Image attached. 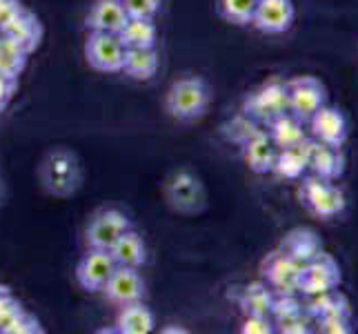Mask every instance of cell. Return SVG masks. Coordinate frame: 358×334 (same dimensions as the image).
Here are the masks:
<instances>
[{
    "label": "cell",
    "instance_id": "cell-1",
    "mask_svg": "<svg viewBox=\"0 0 358 334\" xmlns=\"http://www.w3.org/2000/svg\"><path fill=\"white\" fill-rule=\"evenodd\" d=\"M212 105V88L201 76H182L165 94V111L180 123L199 120Z\"/></svg>",
    "mask_w": 358,
    "mask_h": 334
},
{
    "label": "cell",
    "instance_id": "cell-2",
    "mask_svg": "<svg viewBox=\"0 0 358 334\" xmlns=\"http://www.w3.org/2000/svg\"><path fill=\"white\" fill-rule=\"evenodd\" d=\"M299 199L307 212L323 221L341 216L345 212V205H348L343 190L334 185V181L318 179L314 174L301 179Z\"/></svg>",
    "mask_w": 358,
    "mask_h": 334
},
{
    "label": "cell",
    "instance_id": "cell-3",
    "mask_svg": "<svg viewBox=\"0 0 358 334\" xmlns=\"http://www.w3.org/2000/svg\"><path fill=\"white\" fill-rule=\"evenodd\" d=\"M83 172L78 158L67 150H56L52 152L41 167V183L43 188L58 199L71 196L80 188Z\"/></svg>",
    "mask_w": 358,
    "mask_h": 334
},
{
    "label": "cell",
    "instance_id": "cell-4",
    "mask_svg": "<svg viewBox=\"0 0 358 334\" xmlns=\"http://www.w3.org/2000/svg\"><path fill=\"white\" fill-rule=\"evenodd\" d=\"M341 279L338 261L323 250L312 261L301 265L299 279H296V292H301V296H314L327 290H336L341 286Z\"/></svg>",
    "mask_w": 358,
    "mask_h": 334
},
{
    "label": "cell",
    "instance_id": "cell-5",
    "mask_svg": "<svg viewBox=\"0 0 358 334\" xmlns=\"http://www.w3.org/2000/svg\"><path fill=\"white\" fill-rule=\"evenodd\" d=\"M243 111L247 118H252L254 123H265V125H269L271 120H276L282 114H289L287 83L269 81L261 85L254 94L247 96Z\"/></svg>",
    "mask_w": 358,
    "mask_h": 334
},
{
    "label": "cell",
    "instance_id": "cell-6",
    "mask_svg": "<svg viewBox=\"0 0 358 334\" xmlns=\"http://www.w3.org/2000/svg\"><path fill=\"white\" fill-rule=\"evenodd\" d=\"M167 205L178 214H199L207 205V192L192 172H174L165 183Z\"/></svg>",
    "mask_w": 358,
    "mask_h": 334
},
{
    "label": "cell",
    "instance_id": "cell-7",
    "mask_svg": "<svg viewBox=\"0 0 358 334\" xmlns=\"http://www.w3.org/2000/svg\"><path fill=\"white\" fill-rule=\"evenodd\" d=\"M287 83V103L289 114L307 125L316 111L327 103V90L316 76H296Z\"/></svg>",
    "mask_w": 358,
    "mask_h": 334
},
{
    "label": "cell",
    "instance_id": "cell-8",
    "mask_svg": "<svg viewBox=\"0 0 358 334\" xmlns=\"http://www.w3.org/2000/svg\"><path fill=\"white\" fill-rule=\"evenodd\" d=\"M85 58L90 67L103 74H116L122 69L125 60V47H122L118 34H103V32H90L85 41Z\"/></svg>",
    "mask_w": 358,
    "mask_h": 334
},
{
    "label": "cell",
    "instance_id": "cell-9",
    "mask_svg": "<svg viewBox=\"0 0 358 334\" xmlns=\"http://www.w3.org/2000/svg\"><path fill=\"white\" fill-rule=\"evenodd\" d=\"M131 230V221L120 209H101L90 221L87 230H85V241L87 247L94 250H112V245Z\"/></svg>",
    "mask_w": 358,
    "mask_h": 334
},
{
    "label": "cell",
    "instance_id": "cell-10",
    "mask_svg": "<svg viewBox=\"0 0 358 334\" xmlns=\"http://www.w3.org/2000/svg\"><path fill=\"white\" fill-rule=\"evenodd\" d=\"M307 125H310V134L316 143H325L334 147H343L350 134L345 114L338 107H331L327 103L307 120Z\"/></svg>",
    "mask_w": 358,
    "mask_h": 334
},
{
    "label": "cell",
    "instance_id": "cell-11",
    "mask_svg": "<svg viewBox=\"0 0 358 334\" xmlns=\"http://www.w3.org/2000/svg\"><path fill=\"white\" fill-rule=\"evenodd\" d=\"M114 270L116 263L109 250H94V247H90L76 265V281L83 290L101 292Z\"/></svg>",
    "mask_w": 358,
    "mask_h": 334
},
{
    "label": "cell",
    "instance_id": "cell-12",
    "mask_svg": "<svg viewBox=\"0 0 358 334\" xmlns=\"http://www.w3.org/2000/svg\"><path fill=\"white\" fill-rule=\"evenodd\" d=\"M105 294V299L116 305H129L136 301H143V294H145V281L138 274V270L134 267H118L112 272V277L107 279L105 288L101 290Z\"/></svg>",
    "mask_w": 358,
    "mask_h": 334
},
{
    "label": "cell",
    "instance_id": "cell-13",
    "mask_svg": "<svg viewBox=\"0 0 358 334\" xmlns=\"http://www.w3.org/2000/svg\"><path fill=\"white\" fill-rule=\"evenodd\" d=\"M294 14L292 0H258L252 27L267 36L285 34L294 22Z\"/></svg>",
    "mask_w": 358,
    "mask_h": 334
},
{
    "label": "cell",
    "instance_id": "cell-14",
    "mask_svg": "<svg viewBox=\"0 0 358 334\" xmlns=\"http://www.w3.org/2000/svg\"><path fill=\"white\" fill-rule=\"evenodd\" d=\"M301 265L294 261L289 254L278 250L269 252L261 263V277L274 292H289L296 290V279H299Z\"/></svg>",
    "mask_w": 358,
    "mask_h": 334
},
{
    "label": "cell",
    "instance_id": "cell-15",
    "mask_svg": "<svg viewBox=\"0 0 358 334\" xmlns=\"http://www.w3.org/2000/svg\"><path fill=\"white\" fill-rule=\"evenodd\" d=\"M0 34H5L7 39L14 41V43L22 49V52L31 54V52H36V49H38V45H41V41H43L45 29H43L41 18L36 16L34 11L22 9L20 14H18L14 20H11Z\"/></svg>",
    "mask_w": 358,
    "mask_h": 334
},
{
    "label": "cell",
    "instance_id": "cell-16",
    "mask_svg": "<svg viewBox=\"0 0 358 334\" xmlns=\"http://www.w3.org/2000/svg\"><path fill=\"white\" fill-rule=\"evenodd\" d=\"M243 147V158L247 167H250L254 174H269L271 167H274V158H276V145L271 143L267 132L256 130L250 139L241 143Z\"/></svg>",
    "mask_w": 358,
    "mask_h": 334
},
{
    "label": "cell",
    "instance_id": "cell-17",
    "mask_svg": "<svg viewBox=\"0 0 358 334\" xmlns=\"http://www.w3.org/2000/svg\"><path fill=\"white\" fill-rule=\"evenodd\" d=\"M310 169L312 174L325 181H338L345 172V156L341 147L312 141L310 147Z\"/></svg>",
    "mask_w": 358,
    "mask_h": 334
},
{
    "label": "cell",
    "instance_id": "cell-18",
    "mask_svg": "<svg viewBox=\"0 0 358 334\" xmlns=\"http://www.w3.org/2000/svg\"><path fill=\"white\" fill-rule=\"evenodd\" d=\"M127 22V11L120 0H96L87 14V29L103 34H118Z\"/></svg>",
    "mask_w": 358,
    "mask_h": 334
},
{
    "label": "cell",
    "instance_id": "cell-19",
    "mask_svg": "<svg viewBox=\"0 0 358 334\" xmlns=\"http://www.w3.org/2000/svg\"><path fill=\"white\" fill-rule=\"evenodd\" d=\"M314 139L303 141L299 147H289V150H278L274 158V167L271 172L280 179L287 181H301L305 172L310 169V147Z\"/></svg>",
    "mask_w": 358,
    "mask_h": 334
},
{
    "label": "cell",
    "instance_id": "cell-20",
    "mask_svg": "<svg viewBox=\"0 0 358 334\" xmlns=\"http://www.w3.org/2000/svg\"><path fill=\"white\" fill-rule=\"evenodd\" d=\"M280 250L289 254L299 265H303L307 261H312L316 254L323 252V241L310 228H296L285 234V239L280 243Z\"/></svg>",
    "mask_w": 358,
    "mask_h": 334
},
{
    "label": "cell",
    "instance_id": "cell-21",
    "mask_svg": "<svg viewBox=\"0 0 358 334\" xmlns=\"http://www.w3.org/2000/svg\"><path fill=\"white\" fill-rule=\"evenodd\" d=\"M267 136L271 143L276 145V150H289V147H299L310 136L305 132V123L299 120L292 114H282L276 120H271L267 125Z\"/></svg>",
    "mask_w": 358,
    "mask_h": 334
},
{
    "label": "cell",
    "instance_id": "cell-22",
    "mask_svg": "<svg viewBox=\"0 0 358 334\" xmlns=\"http://www.w3.org/2000/svg\"><path fill=\"white\" fill-rule=\"evenodd\" d=\"M109 254H112L114 263L118 267H134V270H138L147 261L145 241H143L141 234L134 232V230H127L125 234H122V237L112 245Z\"/></svg>",
    "mask_w": 358,
    "mask_h": 334
},
{
    "label": "cell",
    "instance_id": "cell-23",
    "mask_svg": "<svg viewBox=\"0 0 358 334\" xmlns=\"http://www.w3.org/2000/svg\"><path fill=\"white\" fill-rule=\"evenodd\" d=\"M156 328V319L152 310L143 301L118 307L116 332L120 334H150Z\"/></svg>",
    "mask_w": 358,
    "mask_h": 334
},
{
    "label": "cell",
    "instance_id": "cell-24",
    "mask_svg": "<svg viewBox=\"0 0 358 334\" xmlns=\"http://www.w3.org/2000/svg\"><path fill=\"white\" fill-rule=\"evenodd\" d=\"M118 39L125 49H154L158 41V29L154 20L127 18V22L118 32Z\"/></svg>",
    "mask_w": 358,
    "mask_h": 334
},
{
    "label": "cell",
    "instance_id": "cell-25",
    "mask_svg": "<svg viewBox=\"0 0 358 334\" xmlns=\"http://www.w3.org/2000/svg\"><path fill=\"white\" fill-rule=\"evenodd\" d=\"M271 303H274V290H271L265 281L247 283L238 294V305L245 316L247 314L271 316Z\"/></svg>",
    "mask_w": 358,
    "mask_h": 334
},
{
    "label": "cell",
    "instance_id": "cell-26",
    "mask_svg": "<svg viewBox=\"0 0 358 334\" xmlns=\"http://www.w3.org/2000/svg\"><path fill=\"white\" fill-rule=\"evenodd\" d=\"M305 312L310 314L312 321H316L327 314H352V307H350L348 296L338 292V288H336V290H327V292H320L314 296H307Z\"/></svg>",
    "mask_w": 358,
    "mask_h": 334
},
{
    "label": "cell",
    "instance_id": "cell-27",
    "mask_svg": "<svg viewBox=\"0 0 358 334\" xmlns=\"http://www.w3.org/2000/svg\"><path fill=\"white\" fill-rule=\"evenodd\" d=\"M134 81H152L158 71V54L154 49H125L122 69Z\"/></svg>",
    "mask_w": 358,
    "mask_h": 334
},
{
    "label": "cell",
    "instance_id": "cell-28",
    "mask_svg": "<svg viewBox=\"0 0 358 334\" xmlns=\"http://www.w3.org/2000/svg\"><path fill=\"white\" fill-rule=\"evenodd\" d=\"M27 56L29 54L22 52L14 41L0 34V76L18 83L20 74L27 67Z\"/></svg>",
    "mask_w": 358,
    "mask_h": 334
},
{
    "label": "cell",
    "instance_id": "cell-29",
    "mask_svg": "<svg viewBox=\"0 0 358 334\" xmlns=\"http://www.w3.org/2000/svg\"><path fill=\"white\" fill-rule=\"evenodd\" d=\"M258 0H218V16L229 25H236V27H245V25H252L254 11H256Z\"/></svg>",
    "mask_w": 358,
    "mask_h": 334
},
{
    "label": "cell",
    "instance_id": "cell-30",
    "mask_svg": "<svg viewBox=\"0 0 358 334\" xmlns=\"http://www.w3.org/2000/svg\"><path fill=\"white\" fill-rule=\"evenodd\" d=\"M271 321H274V332H280V334H307L312 323V319L305 312V307L289 314L271 316Z\"/></svg>",
    "mask_w": 358,
    "mask_h": 334
},
{
    "label": "cell",
    "instance_id": "cell-31",
    "mask_svg": "<svg viewBox=\"0 0 358 334\" xmlns=\"http://www.w3.org/2000/svg\"><path fill=\"white\" fill-rule=\"evenodd\" d=\"M22 314V303L14 296L7 286H0V332L5 334V330L14 323V321Z\"/></svg>",
    "mask_w": 358,
    "mask_h": 334
},
{
    "label": "cell",
    "instance_id": "cell-32",
    "mask_svg": "<svg viewBox=\"0 0 358 334\" xmlns=\"http://www.w3.org/2000/svg\"><path fill=\"white\" fill-rule=\"evenodd\" d=\"M127 11V18H147L154 20L163 7V0H120Z\"/></svg>",
    "mask_w": 358,
    "mask_h": 334
},
{
    "label": "cell",
    "instance_id": "cell-33",
    "mask_svg": "<svg viewBox=\"0 0 358 334\" xmlns=\"http://www.w3.org/2000/svg\"><path fill=\"white\" fill-rule=\"evenodd\" d=\"M318 332L323 334H350L352 328V314H327L316 319Z\"/></svg>",
    "mask_w": 358,
    "mask_h": 334
},
{
    "label": "cell",
    "instance_id": "cell-34",
    "mask_svg": "<svg viewBox=\"0 0 358 334\" xmlns=\"http://www.w3.org/2000/svg\"><path fill=\"white\" fill-rule=\"evenodd\" d=\"M43 332V326H41V321L36 319L34 314H29V312H24L22 310V314L11 323L7 330H5V334H41Z\"/></svg>",
    "mask_w": 358,
    "mask_h": 334
},
{
    "label": "cell",
    "instance_id": "cell-35",
    "mask_svg": "<svg viewBox=\"0 0 358 334\" xmlns=\"http://www.w3.org/2000/svg\"><path fill=\"white\" fill-rule=\"evenodd\" d=\"M241 332H245V334H271L274 332V321H271V316H263V314H247L243 321Z\"/></svg>",
    "mask_w": 358,
    "mask_h": 334
},
{
    "label": "cell",
    "instance_id": "cell-36",
    "mask_svg": "<svg viewBox=\"0 0 358 334\" xmlns=\"http://www.w3.org/2000/svg\"><path fill=\"white\" fill-rule=\"evenodd\" d=\"M22 9L24 7H22L20 0H0V32H3Z\"/></svg>",
    "mask_w": 358,
    "mask_h": 334
},
{
    "label": "cell",
    "instance_id": "cell-37",
    "mask_svg": "<svg viewBox=\"0 0 358 334\" xmlns=\"http://www.w3.org/2000/svg\"><path fill=\"white\" fill-rule=\"evenodd\" d=\"M16 88H18L16 81H7V78L0 76V114L9 107L11 98H14V94H16Z\"/></svg>",
    "mask_w": 358,
    "mask_h": 334
}]
</instances>
